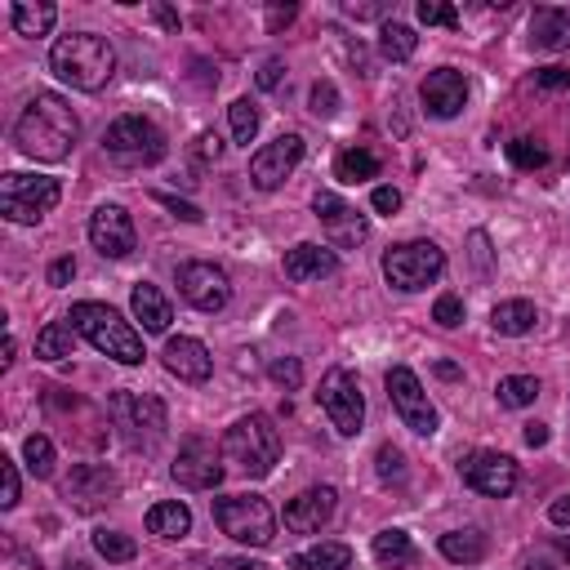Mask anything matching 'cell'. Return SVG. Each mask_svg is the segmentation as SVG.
<instances>
[{
	"instance_id": "1",
	"label": "cell",
	"mask_w": 570,
	"mask_h": 570,
	"mask_svg": "<svg viewBox=\"0 0 570 570\" xmlns=\"http://www.w3.org/2000/svg\"><path fill=\"white\" fill-rule=\"evenodd\" d=\"M77 138H81V121L58 94H36L14 125L19 152L32 161H67L71 148H77Z\"/></svg>"
},
{
	"instance_id": "2",
	"label": "cell",
	"mask_w": 570,
	"mask_h": 570,
	"mask_svg": "<svg viewBox=\"0 0 570 570\" xmlns=\"http://www.w3.org/2000/svg\"><path fill=\"white\" fill-rule=\"evenodd\" d=\"M49 71L71 90L99 94L116 71V54H112L107 36H99V32H71L49 49Z\"/></svg>"
},
{
	"instance_id": "3",
	"label": "cell",
	"mask_w": 570,
	"mask_h": 570,
	"mask_svg": "<svg viewBox=\"0 0 570 570\" xmlns=\"http://www.w3.org/2000/svg\"><path fill=\"white\" fill-rule=\"evenodd\" d=\"M71 326H77V334H86L103 356H112V362L121 366H138L142 362V334L107 304H77L67 317Z\"/></svg>"
},
{
	"instance_id": "4",
	"label": "cell",
	"mask_w": 570,
	"mask_h": 570,
	"mask_svg": "<svg viewBox=\"0 0 570 570\" xmlns=\"http://www.w3.org/2000/svg\"><path fill=\"white\" fill-rule=\"evenodd\" d=\"M224 455L246 472V477H267L281 459V433L272 428L267 414H246L228 428L224 437Z\"/></svg>"
},
{
	"instance_id": "5",
	"label": "cell",
	"mask_w": 570,
	"mask_h": 570,
	"mask_svg": "<svg viewBox=\"0 0 570 570\" xmlns=\"http://www.w3.org/2000/svg\"><path fill=\"white\" fill-rule=\"evenodd\" d=\"M214 522L219 531L246 548H267L276 539V517L263 494H224L214 499Z\"/></svg>"
},
{
	"instance_id": "6",
	"label": "cell",
	"mask_w": 570,
	"mask_h": 570,
	"mask_svg": "<svg viewBox=\"0 0 570 570\" xmlns=\"http://www.w3.org/2000/svg\"><path fill=\"white\" fill-rule=\"evenodd\" d=\"M103 148H107L112 161L138 170V166H157L166 157V134L148 116H121V121L107 125Z\"/></svg>"
},
{
	"instance_id": "7",
	"label": "cell",
	"mask_w": 570,
	"mask_h": 570,
	"mask_svg": "<svg viewBox=\"0 0 570 570\" xmlns=\"http://www.w3.org/2000/svg\"><path fill=\"white\" fill-rule=\"evenodd\" d=\"M58 196H62L58 179H45V174H5L0 179V214H5L10 224H41L58 205Z\"/></svg>"
},
{
	"instance_id": "8",
	"label": "cell",
	"mask_w": 570,
	"mask_h": 570,
	"mask_svg": "<svg viewBox=\"0 0 570 570\" xmlns=\"http://www.w3.org/2000/svg\"><path fill=\"white\" fill-rule=\"evenodd\" d=\"M442 272H446V254L433 241H406V246H392L384 254L388 285H397V290H406V295L423 290V285H433Z\"/></svg>"
},
{
	"instance_id": "9",
	"label": "cell",
	"mask_w": 570,
	"mask_h": 570,
	"mask_svg": "<svg viewBox=\"0 0 570 570\" xmlns=\"http://www.w3.org/2000/svg\"><path fill=\"white\" fill-rule=\"evenodd\" d=\"M107 410L129 446H157L166 437V406L148 392H112Z\"/></svg>"
},
{
	"instance_id": "10",
	"label": "cell",
	"mask_w": 570,
	"mask_h": 570,
	"mask_svg": "<svg viewBox=\"0 0 570 570\" xmlns=\"http://www.w3.org/2000/svg\"><path fill=\"white\" fill-rule=\"evenodd\" d=\"M179 281V295L196 308V312H224L228 299H232V281L219 263H205V259H192V263H179L174 272Z\"/></svg>"
},
{
	"instance_id": "11",
	"label": "cell",
	"mask_w": 570,
	"mask_h": 570,
	"mask_svg": "<svg viewBox=\"0 0 570 570\" xmlns=\"http://www.w3.org/2000/svg\"><path fill=\"white\" fill-rule=\"evenodd\" d=\"M317 401H321V410L330 414V423L339 428L343 437H356V433H362V423H366V401H362V388H356L352 371L334 366V371L321 379Z\"/></svg>"
},
{
	"instance_id": "12",
	"label": "cell",
	"mask_w": 570,
	"mask_h": 570,
	"mask_svg": "<svg viewBox=\"0 0 570 570\" xmlns=\"http://www.w3.org/2000/svg\"><path fill=\"white\" fill-rule=\"evenodd\" d=\"M388 397H392V406H397V414H401V423L410 428V433H419V437L437 433V410H433V401H428V392H423V384H419V375L410 366L388 371Z\"/></svg>"
},
{
	"instance_id": "13",
	"label": "cell",
	"mask_w": 570,
	"mask_h": 570,
	"mask_svg": "<svg viewBox=\"0 0 570 570\" xmlns=\"http://www.w3.org/2000/svg\"><path fill=\"white\" fill-rule=\"evenodd\" d=\"M459 477H464V486H472L477 494H490V499H509V494L517 490V481H522L517 459L499 455V451H477V455H468V459L459 464Z\"/></svg>"
},
{
	"instance_id": "14",
	"label": "cell",
	"mask_w": 570,
	"mask_h": 570,
	"mask_svg": "<svg viewBox=\"0 0 570 570\" xmlns=\"http://www.w3.org/2000/svg\"><path fill=\"white\" fill-rule=\"evenodd\" d=\"M299 161H304V138L299 134H281V138H272L267 148H259L250 157V179H254V187L276 192L285 179L295 174Z\"/></svg>"
},
{
	"instance_id": "15",
	"label": "cell",
	"mask_w": 570,
	"mask_h": 570,
	"mask_svg": "<svg viewBox=\"0 0 570 570\" xmlns=\"http://www.w3.org/2000/svg\"><path fill=\"white\" fill-rule=\"evenodd\" d=\"M170 472H174V481H179L183 490H214V486L224 481V459H219V451H214V442L187 437V442L179 446Z\"/></svg>"
},
{
	"instance_id": "16",
	"label": "cell",
	"mask_w": 570,
	"mask_h": 570,
	"mask_svg": "<svg viewBox=\"0 0 570 570\" xmlns=\"http://www.w3.org/2000/svg\"><path fill=\"white\" fill-rule=\"evenodd\" d=\"M90 241H94V250H99L103 259H125V254H134L138 237H134L129 209H121V205H99V209L90 214Z\"/></svg>"
},
{
	"instance_id": "17",
	"label": "cell",
	"mask_w": 570,
	"mask_h": 570,
	"mask_svg": "<svg viewBox=\"0 0 570 570\" xmlns=\"http://www.w3.org/2000/svg\"><path fill=\"white\" fill-rule=\"evenodd\" d=\"M312 209H317V219H321V228L330 232L334 246H362V241L371 237V224H366L343 196H334V192H317V196H312Z\"/></svg>"
},
{
	"instance_id": "18",
	"label": "cell",
	"mask_w": 570,
	"mask_h": 570,
	"mask_svg": "<svg viewBox=\"0 0 570 570\" xmlns=\"http://www.w3.org/2000/svg\"><path fill=\"white\" fill-rule=\"evenodd\" d=\"M419 94H423V107H428V112L442 116V121H451V116H459L464 103H468V77H464V71H455V67H437V71H428V77H423Z\"/></svg>"
},
{
	"instance_id": "19",
	"label": "cell",
	"mask_w": 570,
	"mask_h": 570,
	"mask_svg": "<svg viewBox=\"0 0 570 570\" xmlns=\"http://www.w3.org/2000/svg\"><path fill=\"white\" fill-rule=\"evenodd\" d=\"M339 509V494L334 486H312L304 494H295L290 504H285V531H295V535H317Z\"/></svg>"
},
{
	"instance_id": "20",
	"label": "cell",
	"mask_w": 570,
	"mask_h": 570,
	"mask_svg": "<svg viewBox=\"0 0 570 570\" xmlns=\"http://www.w3.org/2000/svg\"><path fill=\"white\" fill-rule=\"evenodd\" d=\"M161 356H166V371H170L174 379H183V384H205V379L214 375V356H209V347H205L201 339L179 334V339L166 343Z\"/></svg>"
},
{
	"instance_id": "21",
	"label": "cell",
	"mask_w": 570,
	"mask_h": 570,
	"mask_svg": "<svg viewBox=\"0 0 570 570\" xmlns=\"http://www.w3.org/2000/svg\"><path fill=\"white\" fill-rule=\"evenodd\" d=\"M112 494H116L112 468H103V464H81V468H71V477H67V499H77L81 509H99V504H107Z\"/></svg>"
},
{
	"instance_id": "22",
	"label": "cell",
	"mask_w": 570,
	"mask_h": 570,
	"mask_svg": "<svg viewBox=\"0 0 570 570\" xmlns=\"http://www.w3.org/2000/svg\"><path fill=\"white\" fill-rule=\"evenodd\" d=\"M339 272V254L326 250V246H295V250H285V276L290 281H321V276H334Z\"/></svg>"
},
{
	"instance_id": "23",
	"label": "cell",
	"mask_w": 570,
	"mask_h": 570,
	"mask_svg": "<svg viewBox=\"0 0 570 570\" xmlns=\"http://www.w3.org/2000/svg\"><path fill=\"white\" fill-rule=\"evenodd\" d=\"M129 308H134V317L142 321V330H148V334H166V330H170V321H174L170 299L157 290V285H148V281H138V285H134Z\"/></svg>"
},
{
	"instance_id": "24",
	"label": "cell",
	"mask_w": 570,
	"mask_h": 570,
	"mask_svg": "<svg viewBox=\"0 0 570 570\" xmlns=\"http://www.w3.org/2000/svg\"><path fill=\"white\" fill-rule=\"evenodd\" d=\"M531 45L544 49V54H557V49H570V14L566 10H535L531 14Z\"/></svg>"
},
{
	"instance_id": "25",
	"label": "cell",
	"mask_w": 570,
	"mask_h": 570,
	"mask_svg": "<svg viewBox=\"0 0 570 570\" xmlns=\"http://www.w3.org/2000/svg\"><path fill=\"white\" fill-rule=\"evenodd\" d=\"M535 321H539V312H535V304H526V299H504V304H494V312H490V326H494L499 334H509V339L531 334Z\"/></svg>"
},
{
	"instance_id": "26",
	"label": "cell",
	"mask_w": 570,
	"mask_h": 570,
	"mask_svg": "<svg viewBox=\"0 0 570 570\" xmlns=\"http://www.w3.org/2000/svg\"><path fill=\"white\" fill-rule=\"evenodd\" d=\"M375 561L388 566V570H410L419 561V548L410 544L406 531H379L375 535Z\"/></svg>"
},
{
	"instance_id": "27",
	"label": "cell",
	"mask_w": 570,
	"mask_h": 570,
	"mask_svg": "<svg viewBox=\"0 0 570 570\" xmlns=\"http://www.w3.org/2000/svg\"><path fill=\"white\" fill-rule=\"evenodd\" d=\"M148 531L157 539H183L192 531V513L187 504H179V499H170V504H152L148 509Z\"/></svg>"
},
{
	"instance_id": "28",
	"label": "cell",
	"mask_w": 570,
	"mask_h": 570,
	"mask_svg": "<svg viewBox=\"0 0 570 570\" xmlns=\"http://www.w3.org/2000/svg\"><path fill=\"white\" fill-rule=\"evenodd\" d=\"M71 352H77V326H71V321H49L36 334V356H41V362H67Z\"/></svg>"
},
{
	"instance_id": "29",
	"label": "cell",
	"mask_w": 570,
	"mask_h": 570,
	"mask_svg": "<svg viewBox=\"0 0 570 570\" xmlns=\"http://www.w3.org/2000/svg\"><path fill=\"white\" fill-rule=\"evenodd\" d=\"M290 570H352V548L347 544H317L308 552H295Z\"/></svg>"
},
{
	"instance_id": "30",
	"label": "cell",
	"mask_w": 570,
	"mask_h": 570,
	"mask_svg": "<svg viewBox=\"0 0 570 570\" xmlns=\"http://www.w3.org/2000/svg\"><path fill=\"white\" fill-rule=\"evenodd\" d=\"M10 19H14V32L19 36H49V27H54V19H58V10L49 5V0H19V5L10 10Z\"/></svg>"
},
{
	"instance_id": "31",
	"label": "cell",
	"mask_w": 570,
	"mask_h": 570,
	"mask_svg": "<svg viewBox=\"0 0 570 570\" xmlns=\"http://www.w3.org/2000/svg\"><path fill=\"white\" fill-rule=\"evenodd\" d=\"M442 557L446 561H455V566H477L481 557H486V535L481 531H451V535H442Z\"/></svg>"
},
{
	"instance_id": "32",
	"label": "cell",
	"mask_w": 570,
	"mask_h": 570,
	"mask_svg": "<svg viewBox=\"0 0 570 570\" xmlns=\"http://www.w3.org/2000/svg\"><path fill=\"white\" fill-rule=\"evenodd\" d=\"M375 174H379V157L371 148H347L334 161V179H343V183H366Z\"/></svg>"
},
{
	"instance_id": "33",
	"label": "cell",
	"mask_w": 570,
	"mask_h": 570,
	"mask_svg": "<svg viewBox=\"0 0 570 570\" xmlns=\"http://www.w3.org/2000/svg\"><path fill=\"white\" fill-rule=\"evenodd\" d=\"M414 49H419L414 27H406V23H384V32H379V54H384L388 62H406V58H414Z\"/></svg>"
},
{
	"instance_id": "34",
	"label": "cell",
	"mask_w": 570,
	"mask_h": 570,
	"mask_svg": "<svg viewBox=\"0 0 570 570\" xmlns=\"http://www.w3.org/2000/svg\"><path fill=\"white\" fill-rule=\"evenodd\" d=\"M499 406H509V410H526V406H535V397H539V379H531V375H509V379H499Z\"/></svg>"
},
{
	"instance_id": "35",
	"label": "cell",
	"mask_w": 570,
	"mask_h": 570,
	"mask_svg": "<svg viewBox=\"0 0 570 570\" xmlns=\"http://www.w3.org/2000/svg\"><path fill=\"white\" fill-rule=\"evenodd\" d=\"M228 121H232V138L250 148L254 134H259V107H254L250 99H237V103L228 107Z\"/></svg>"
},
{
	"instance_id": "36",
	"label": "cell",
	"mask_w": 570,
	"mask_h": 570,
	"mask_svg": "<svg viewBox=\"0 0 570 570\" xmlns=\"http://www.w3.org/2000/svg\"><path fill=\"white\" fill-rule=\"evenodd\" d=\"M23 459H27V468H32V477H54V442L49 437H27L23 442Z\"/></svg>"
},
{
	"instance_id": "37",
	"label": "cell",
	"mask_w": 570,
	"mask_h": 570,
	"mask_svg": "<svg viewBox=\"0 0 570 570\" xmlns=\"http://www.w3.org/2000/svg\"><path fill=\"white\" fill-rule=\"evenodd\" d=\"M94 548L107 561H134V552H138V544L129 535H121V531H94Z\"/></svg>"
},
{
	"instance_id": "38",
	"label": "cell",
	"mask_w": 570,
	"mask_h": 570,
	"mask_svg": "<svg viewBox=\"0 0 570 570\" xmlns=\"http://www.w3.org/2000/svg\"><path fill=\"white\" fill-rule=\"evenodd\" d=\"M509 161L517 166V170H539L544 161H548V148L539 138H513L509 142Z\"/></svg>"
},
{
	"instance_id": "39",
	"label": "cell",
	"mask_w": 570,
	"mask_h": 570,
	"mask_svg": "<svg viewBox=\"0 0 570 570\" xmlns=\"http://www.w3.org/2000/svg\"><path fill=\"white\" fill-rule=\"evenodd\" d=\"M419 23L423 27H459V10L446 5V0H419Z\"/></svg>"
},
{
	"instance_id": "40",
	"label": "cell",
	"mask_w": 570,
	"mask_h": 570,
	"mask_svg": "<svg viewBox=\"0 0 570 570\" xmlns=\"http://www.w3.org/2000/svg\"><path fill=\"white\" fill-rule=\"evenodd\" d=\"M308 107H312V116H317V121L339 116V90H334L330 81H317V86H312V94H308Z\"/></svg>"
},
{
	"instance_id": "41",
	"label": "cell",
	"mask_w": 570,
	"mask_h": 570,
	"mask_svg": "<svg viewBox=\"0 0 570 570\" xmlns=\"http://www.w3.org/2000/svg\"><path fill=\"white\" fill-rule=\"evenodd\" d=\"M267 375H272V384H281V388H299V384H304L299 356H276V362L267 366Z\"/></svg>"
},
{
	"instance_id": "42",
	"label": "cell",
	"mask_w": 570,
	"mask_h": 570,
	"mask_svg": "<svg viewBox=\"0 0 570 570\" xmlns=\"http://www.w3.org/2000/svg\"><path fill=\"white\" fill-rule=\"evenodd\" d=\"M19 490H23L19 464L14 459H0V509H14L19 504Z\"/></svg>"
},
{
	"instance_id": "43",
	"label": "cell",
	"mask_w": 570,
	"mask_h": 570,
	"mask_svg": "<svg viewBox=\"0 0 570 570\" xmlns=\"http://www.w3.org/2000/svg\"><path fill=\"white\" fill-rule=\"evenodd\" d=\"M375 464H379V477H384V481H406V455H401L397 446H379Z\"/></svg>"
},
{
	"instance_id": "44",
	"label": "cell",
	"mask_w": 570,
	"mask_h": 570,
	"mask_svg": "<svg viewBox=\"0 0 570 570\" xmlns=\"http://www.w3.org/2000/svg\"><path fill=\"white\" fill-rule=\"evenodd\" d=\"M433 321L446 326V330H455V326L464 321V299H459V295H442L437 308H433Z\"/></svg>"
},
{
	"instance_id": "45",
	"label": "cell",
	"mask_w": 570,
	"mask_h": 570,
	"mask_svg": "<svg viewBox=\"0 0 570 570\" xmlns=\"http://www.w3.org/2000/svg\"><path fill=\"white\" fill-rule=\"evenodd\" d=\"M157 201L174 214V219H183V224H201V219H205V214H201L196 205H187V201H179V196H170V192H157Z\"/></svg>"
},
{
	"instance_id": "46",
	"label": "cell",
	"mask_w": 570,
	"mask_h": 570,
	"mask_svg": "<svg viewBox=\"0 0 570 570\" xmlns=\"http://www.w3.org/2000/svg\"><path fill=\"white\" fill-rule=\"evenodd\" d=\"M535 86L539 90H570V67H544V71H535Z\"/></svg>"
},
{
	"instance_id": "47",
	"label": "cell",
	"mask_w": 570,
	"mask_h": 570,
	"mask_svg": "<svg viewBox=\"0 0 570 570\" xmlns=\"http://www.w3.org/2000/svg\"><path fill=\"white\" fill-rule=\"evenodd\" d=\"M281 77H285V62H281V58H267V62L259 67V90H276Z\"/></svg>"
},
{
	"instance_id": "48",
	"label": "cell",
	"mask_w": 570,
	"mask_h": 570,
	"mask_svg": "<svg viewBox=\"0 0 570 570\" xmlns=\"http://www.w3.org/2000/svg\"><path fill=\"white\" fill-rule=\"evenodd\" d=\"M219 152H224V138L219 134H201L196 138V157L201 161H219Z\"/></svg>"
},
{
	"instance_id": "49",
	"label": "cell",
	"mask_w": 570,
	"mask_h": 570,
	"mask_svg": "<svg viewBox=\"0 0 570 570\" xmlns=\"http://www.w3.org/2000/svg\"><path fill=\"white\" fill-rule=\"evenodd\" d=\"M375 209L379 214H397L401 209V192L397 187H375Z\"/></svg>"
},
{
	"instance_id": "50",
	"label": "cell",
	"mask_w": 570,
	"mask_h": 570,
	"mask_svg": "<svg viewBox=\"0 0 570 570\" xmlns=\"http://www.w3.org/2000/svg\"><path fill=\"white\" fill-rule=\"evenodd\" d=\"M71 276H77V259H54V267H49V285H67Z\"/></svg>"
},
{
	"instance_id": "51",
	"label": "cell",
	"mask_w": 570,
	"mask_h": 570,
	"mask_svg": "<svg viewBox=\"0 0 570 570\" xmlns=\"http://www.w3.org/2000/svg\"><path fill=\"white\" fill-rule=\"evenodd\" d=\"M472 259L481 272H490V237L486 232H472Z\"/></svg>"
},
{
	"instance_id": "52",
	"label": "cell",
	"mask_w": 570,
	"mask_h": 570,
	"mask_svg": "<svg viewBox=\"0 0 570 570\" xmlns=\"http://www.w3.org/2000/svg\"><path fill=\"white\" fill-rule=\"evenodd\" d=\"M214 570H272V566L250 561V557H224V561H214Z\"/></svg>"
},
{
	"instance_id": "53",
	"label": "cell",
	"mask_w": 570,
	"mask_h": 570,
	"mask_svg": "<svg viewBox=\"0 0 570 570\" xmlns=\"http://www.w3.org/2000/svg\"><path fill=\"white\" fill-rule=\"evenodd\" d=\"M285 23H295V5H272V10H267V27L281 32Z\"/></svg>"
},
{
	"instance_id": "54",
	"label": "cell",
	"mask_w": 570,
	"mask_h": 570,
	"mask_svg": "<svg viewBox=\"0 0 570 570\" xmlns=\"http://www.w3.org/2000/svg\"><path fill=\"white\" fill-rule=\"evenodd\" d=\"M522 437H526L531 451H539V446H548V428H544V423H526V433H522Z\"/></svg>"
},
{
	"instance_id": "55",
	"label": "cell",
	"mask_w": 570,
	"mask_h": 570,
	"mask_svg": "<svg viewBox=\"0 0 570 570\" xmlns=\"http://www.w3.org/2000/svg\"><path fill=\"white\" fill-rule=\"evenodd\" d=\"M548 517H552L557 526H570V494H561V499H552V509H548Z\"/></svg>"
},
{
	"instance_id": "56",
	"label": "cell",
	"mask_w": 570,
	"mask_h": 570,
	"mask_svg": "<svg viewBox=\"0 0 570 570\" xmlns=\"http://www.w3.org/2000/svg\"><path fill=\"white\" fill-rule=\"evenodd\" d=\"M352 19H384V5H347Z\"/></svg>"
},
{
	"instance_id": "57",
	"label": "cell",
	"mask_w": 570,
	"mask_h": 570,
	"mask_svg": "<svg viewBox=\"0 0 570 570\" xmlns=\"http://www.w3.org/2000/svg\"><path fill=\"white\" fill-rule=\"evenodd\" d=\"M152 14H157V23H161V27H170V32H179V14H174V10H166V5H157Z\"/></svg>"
},
{
	"instance_id": "58",
	"label": "cell",
	"mask_w": 570,
	"mask_h": 570,
	"mask_svg": "<svg viewBox=\"0 0 570 570\" xmlns=\"http://www.w3.org/2000/svg\"><path fill=\"white\" fill-rule=\"evenodd\" d=\"M14 352H19V343H14V334H10V339H5V356H0V366H5V371L14 366Z\"/></svg>"
},
{
	"instance_id": "59",
	"label": "cell",
	"mask_w": 570,
	"mask_h": 570,
	"mask_svg": "<svg viewBox=\"0 0 570 570\" xmlns=\"http://www.w3.org/2000/svg\"><path fill=\"white\" fill-rule=\"evenodd\" d=\"M437 375H442V379H459V371H455L451 362H437Z\"/></svg>"
},
{
	"instance_id": "60",
	"label": "cell",
	"mask_w": 570,
	"mask_h": 570,
	"mask_svg": "<svg viewBox=\"0 0 570 570\" xmlns=\"http://www.w3.org/2000/svg\"><path fill=\"white\" fill-rule=\"evenodd\" d=\"M557 552H561L566 561H570V539H557Z\"/></svg>"
},
{
	"instance_id": "61",
	"label": "cell",
	"mask_w": 570,
	"mask_h": 570,
	"mask_svg": "<svg viewBox=\"0 0 570 570\" xmlns=\"http://www.w3.org/2000/svg\"><path fill=\"white\" fill-rule=\"evenodd\" d=\"M67 570H90V566L86 561H67Z\"/></svg>"
}]
</instances>
